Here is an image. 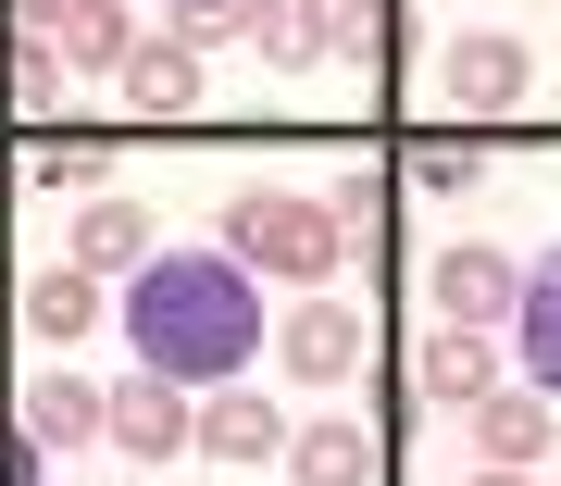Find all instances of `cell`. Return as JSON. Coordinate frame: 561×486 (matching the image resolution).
Masks as SVG:
<instances>
[{
    "label": "cell",
    "instance_id": "obj_1",
    "mask_svg": "<svg viewBox=\"0 0 561 486\" xmlns=\"http://www.w3.org/2000/svg\"><path fill=\"white\" fill-rule=\"evenodd\" d=\"M113 312H125V349L162 362L175 386H238L262 349V300H250L238 250H150Z\"/></svg>",
    "mask_w": 561,
    "mask_h": 486
},
{
    "label": "cell",
    "instance_id": "obj_2",
    "mask_svg": "<svg viewBox=\"0 0 561 486\" xmlns=\"http://www.w3.org/2000/svg\"><path fill=\"white\" fill-rule=\"evenodd\" d=\"M213 250H238L275 287H337L350 212H337V187H225L213 200Z\"/></svg>",
    "mask_w": 561,
    "mask_h": 486
},
{
    "label": "cell",
    "instance_id": "obj_3",
    "mask_svg": "<svg viewBox=\"0 0 561 486\" xmlns=\"http://www.w3.org/2000/svg\"><path fill=\"white\" fill-rule=\"evenodd\" d=\"M101 437L125 449V462H175V449H201V400H187L162 362H138V374L101 386Z\"/></svg>",
    "mask_w": 561,
    "mask_h": 486
},
{
    "label": "cell",
    "instance_id": "obj_4",
    "mask_svg": "<svg viewBox=\"0 0 561 486\" xmlns=\"http://www.w3.org/2000/svg\"><path fill=\"white\" fill-rule=\"evenodd\" d=\"M424 300H437V324H474V337H500L512 300H524V263L500 238H449L437 263H424Z\"/></svg>",
    "mask_w": 561,
    "mask_h": 486
},
{
    "label": "cell",
    "instance_id": "obj_5",
    "mask_svg": "<svg viewBox=\"0 0 561 486\" xmlns=\"http://www.w3.org/2000/svg\"><path fill=\"white\" fill-rule=\"evenodd\" d=\"M524 38H500V25H461V38L437 50V101H461V113H512L524 101Z\"/></svg>",
    "mask_w": 561,
    "mask_h": 486
},
{
    "label": "cell",
    "instance_id": "obj_6",
    "mask_svg": "<svg viewBox=\"0 0 561 486\" xmlns=\"http://www.w3.org/2000/svg\"><path fill=\"white\" fill-rule=\"evenodd\" d=\"M461 425H474V462L537 474V462H549V437H561V400H549V386H486Z\"/></svg>",
    "mask_w": 561,
    "mask_h": 486
},
{
    "label": "cell",
    "instance_id": "obj_7",
    "mask_svg": "<svg viewBox=\"0 0 561 486\" xmlns=\"http://www.w3.org/2000/svg\"><path fill=\"white\" fill-rule=\"evenodd\" d=\"M13 437H38L50 462H62V449H88V437H101V386L62 374V349H38V374L13 386Z\"/></svg>",
    "mask_w": 561,
    "mask_h": 486
},
{
    "label": "cell",
    "instance_id": "obj_8",
    "mask_svg": "<svg viewBox=\"0 0 561 486\" xmlns=\"http://www.w3.org/2000/svg\"><path fill=\"white\" fill-rule=\"evenodd\" d=\"M486 386H500V349H486L474 324H424L412 337V400L424 412H474Z\"/></svg>",
    "mask_w": 561,
    "mask_h": 486
},
{
    "label": "cell",
    "instance_id": "obj_9",
    "mask_svg": "<svg viewBox=\"0 0 561 486\" xmlns=\"http://www.w3.org/2000/svg\"><path fill=\"white\" fill-rule=\"evenodd\" d=\"M275 362L300 374V386H337V374H362V312L350 300H300L275 324Z\"/></svg>",
    "mask_w": 561,
    "mask_h": 486
},
{
    "label": "cell",
    "instance_id": "obj_10",
    "mask_svg": "<svg viewBox=\"0 0 561 486\" xmlns=\"http://www.w3.org/2000/svg\"><path fill=\"white\" fill-rule=\"evenodd\" d=\"M13 312H25V349H76V337H88V324H101L113 300H101V275H88V263H38Z\"/></svg>",
    "mask_w": 561,
    "mask_h": 486
},
{
    "label": "cell",
    "instance_id": "obj_11",
    "mask_svg": "<svg viewBox=\"0 0 561 486\" xmlns=\"http://www.w3.org/2000/svg\"><path fill=\"white\" fill-rule=\"evenodd\" d=\"M512 362H524V386H549V400H561V238L524 263V300H512Z\"/></svg>",
    "mask_w": 561,
    "mask_h": 486
},
{
    "label": "cell",
    "instance_id": "obj_12",
    "mask_svg": "<svg viewBox=\"0 0 561 486\" xmlns=\"http://www.w3.org/2000/svg\"><path fill=\"white\" fill-rule=\"evenodd\" d=\"M113 88H125V113L175 125V113H201V50H187V38H138L113 62Z\"/></svg>",
    "mask_w": 561,
    "mask_h": 486
},
{
    "label": "cell",
    "instance_id": "obj_13",
    "mask_svg": "<svg viewBox=\"0 0 561 486\" xmlns=\"http://www.w3.org/2000/svg\"><path fill=\"white\" fill-rule=\"evenodd\" d=\"M150 250H162V238H150L138 200H113V187H88V200H76V263H88V275H138Z\"/></svg>",
    "mask_w": 561,
    "mask_h": 486
},
{
    "label": "cell",
    "instance_id": "obj_14",
    "mask_svg": "<svg viewBox=\"0 0 561 486\" xmlns=\"http://www.w3.org/2000/svg\"><path fill=\"white\" fill-rule=\"evenodd\" d=\"M250 50L275 62V76L324 62V50H337V0H250Z\"/></svg>",
    "mask_w": 561,
    "mask_h": 486
},
{
    "label": "cell",
    "instance_id": "obj_15",
    "mask_svg": "<svg viewBox=\"0 0 561 486\" xmlns=\"http://www.w3.org/2000/svg\"><path fill=\"white\" fill-rule=\"evenodd\" d=\"M201 449H213V462H275V449H287V412L250 400V386H213V400H201Z\"/></svg>",
    "mask_w": 561,
    "mask_h": 486
},
{
    "label": "cell",
    "instance_id": "obj_16",
    "mask_svg": "<svg viewBox=\"0 0 561 486\" xmlns=\"http://www.w3.org/2000/svg\"><path fill=\"white\" fill-rule=\"evenodd\" d=\"M287 474H300V486H375V437H362L350 412H324V425L287 437Z\"/></svg>",
    "mask_w": 561,
    "mask_h": 486
},
{
    "label": "cell",
    "instance_id": "obj_17",
    "mask_svg": "<svg viewBox=\"0 0 561 486\" xmlns=\"http://www.w3.org/2000/svg\"><path fill=\"white\" fill-rule=\"evenodd\" d=\"M50 50H62V76H113V62L138 50V0H76Z\"/></svg>",
    "mask_w": 561,
    "mask_h": 486
},
{
    "label": "cell",
    "instance_id": "obj_18",
    "mask_svg": "<svg viewBox=\"0 0 561 486\" xmlns=\"http://www.w3.org/2000/svg\"><path fill=\"white\" fill-rule=\"evenodd\" d=\"M474 175H486L474 138H449V125H437V138H412V187H474Z\"/></svg>",
    "mask_w": 561,
    "mask_h": 486
},
{
    "label": "cell",
    "instance_id": "obj_19",
    "mask_svg": "<svg viewBox=\"0 0 561 486\" xmlns=\"http://www.w3.org/2000/svg\"><path fill=\"white\" fill-rule=\"evenodd\" d=\"M162 38H187V50H213V38H250V0H175V13H162Z\"/></svg>",
    "mask_w": 561,
    "mask_h": 486
},
{
    "label": "cell",
    "instance_id": "obj_20",
    "mask_svg": "<svg viewBox=\"0 0 561 486\" xmlns=\"http://www.w3.org/2000/svg\"><path fill=\"white\" fill-rule=\"evenodd\" d=\"M13 101H25V113L62 101V50H50V38H13Z\"/></svg>",
    "mask_w": 561,
    "mask_h": 486
},
{
    "label": "cell",
    "instance_id": "obj_21",
    "mask_svg": "<svg viewBox=\"0 0 561 486\" xmlns=\"http://www.w3.org/2000/svg\"><path fill=\"white\" fill-rule=\"evenodd\" d=\"M38 175L50 187H101V138H62V125H50V138H38Z\"/></svg>",
    "mask_w": 561,
    "mask_h": 486
},
{
    "label": "cell",
    "instance_id": "obj_22",
    "mask_svg": "<svg viewBox=\"0 0 561 486\" xmlns=\"http://www.w3.org/2000/svg\"><path fill=\"white\" fill-rule=\"evenodd\" d=\"M62 13H76V0H0V25H13V38H62Z\"/></svg>",
    "mask_w": 561,
    "mask_h": 486
},
{
    "label": "cell",
    "instance_id": "obj_23",
    "mask_svg": "<svg viewBox=\"0 0 561 486\" xmlns=\"http://www.w3.org/2000/svg\"><path fill=\"white\" fill-rule=\"evenodd\" d=\"M474 486H524V474H500V462H486V474H474Z\"/></svg>",
    "mask_w": 561,
    "mask_h": 486
}]
</instances>
